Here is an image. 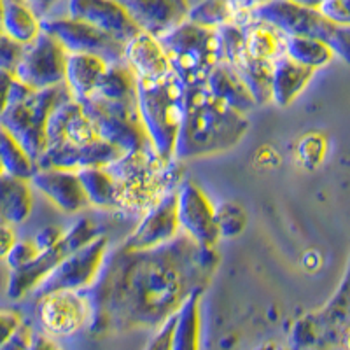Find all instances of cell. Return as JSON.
I'll return each mask as SVG.
<instances>
[{
    "mask_svg": "<svg viewBox=\"0 0 350 350\" xmlns=\"http://www.w3.org/2000/svg\"><path fill=\"white\" fill-rule=\"evenodd\" d=\"M217 261L214 247H202L186 233L146 251L121 243L107 252L88 298L128 319L161 324L203 289Z\"/></svg>",
    "mask_w": 350,
    "mask_h": 350,
    "instance_id": "obj_1",
    "label": "cell"
},
{
    "mask_svg": "<svg viewBox=\"0 0 350 350\" xmlns=\"http://www.w3.org/2000/svg\"><path fill=\"white\" fill-rule=\"evenodd\" d=\"M249 130L247 116L215 98L207 86L187 88L175 159L180 163L237 148Z\"/></svg>",
    "mask_w": 350,
    "mask_h": 350,
    "instance_id": "obj_2",
    "label": "cell"
},
{
    "mask_svg": "<svg viewBox=\"0 0 350 350\" xmlns=\"http://www.w3.org/2000/svg\"><path fill=\"white\" fill-rule=\"evenodd\" d=\"M118 184V212L140 219L167 193L183 183V167L177 159H165L152 146L124 152L107 167Z\"/></svg>",
    "mask_w": 350,
    "mask_h": 350,
    "instance_id": "obj_3",
    "label": "cell"
},
{
    "mask_svg": "<svg viewBox=\"0 0 350 350\" xmlns=\"http://www.w3.org/2000/svg\"><path fill=\"white\" fill-rule=\"evenodd\" d=\"M187 88L174 70L156 79H137V105L152 148L175 159V144L186 112Z\"/></svg>",
    "mask_w": 350,
    "mask_h": 350,
    "instance_id": "obj_4",
    "label": "cell"
},
{
    "mask_svg": "<svg viewBox=\"0 0 350 350\" xmlns=\"http://www.w3.org/2000/svg\"><path fill=\"white\" fill-rule=\"evenodd\" d=\"M68 98L74 96L65 83L46 90H32L16 79L12 84L9 107L0 118V126L8 130L37 163L48 148L46 124L49 114Z\"/></svg>",
    "mask_w": 350,
    "mask_h": 350,
    "instance_id": "obj_5",
    "label": "cell"
},
{
    "mask_svg": "<svg viewBox=\"0 0 350 350\" xmlns=\"http://www.w3.org/2000/svg\"><path fill=\"white\" fill-rule=\"evenodd\" d=\"M172 70L186 88L205 86L211 72L221 62L215 28L186 20L159 37Z\"/></svg>",
    "mask_w": 350,
    "mask_h": 350,
    "instance_id": "obj_6",
    "label": "cell"
},
{
    "mask_svg": "<svg viewBox=\"0 0 350 350\" xmlns=\"http://www.w3.org/2000/svg\"><path fill=\"white\" fill-rule=\"evenodd\" d=\"M242 14L251 20L271 25L284 36L321 39L329 46L334 56H340L350 65V28L333 25L321 14L319 9L305 8L291 0H270L267 4L252 9L251 12Z\"/></svg>",
    "mask_w": 350,
    "mask_h": 350,
    "instance_id": "obj_7",
    "label": "cell"
},
{
    "mask_svg": "<svg viewBox=\"0 0 350 350\" xmlns=\"http://www.w3.org/2000/svg\"><path fill=\"white\" fill-rule=\"evenodd\" d=\"M77 102H81L84 112L95 126L96 135L114 148L123 152H133L152 146L137 104L111 102L96 95Z\"/></svg>",
    "mask_w": 350,
    "mask_h": 350,
    "instance_id": "obj_8",
    "label": "cell"
},
{
    "mask_svg": "<svg viewBox=\"0 0 350 350\" xmlns=\"http://www.w3.org/2000/svg\"><path fill=\"white\" fill-rule=\"evenodd\" d=\"M98 228L92 219H79L74 226L68 228L64 233L62 240L55 247L48 251L39 252L33 261H30L25 267L18 270H9L8 286H5V295L9 299H21L27 295H32L53 270H55L67 256L76 252L83 245L92 242L95 237H98Z\"/></svg>",
    "mask_w": 350,
    "mask_h": 350,
    "instance_id": "obj_9",
    "label": "cell"
},
{
    "mask_svg": "<svg viewBox=\"0 0 350 350\" xmlns=\"http://www.w3.org/2000/svg\"><path fill=\"white\" fill-rule=\"evenodd\" d=\"M109 252V239L100 233L70 256L39 284L32 295L37 298L53 291H88L98 279Z\"/></svg>",
    "mask_w": 350,
    "mask_h": 350,
    "instance_id": "obj_10",
    "label": "cell"
},
{
    "mask_svg": "<svg viewBox=\"0 0 350 350\" xmlns=\"http://www.w3.org/2000/svg\"><path fill=\"white\" fill-rule=\"evenodd\" d=\"M42 32L55 37L67 53H88L104 58L107 64L124 60L126 44L114 39L100 28L70 16H48L40 20Z\"/></svg>",
    "mask_w": 350,
    "mask_h": 350,
    "instance_id": "obj_11",
    "label": "cell"
},
{
    "mask_svg": "<svg viewBox=\"0 0 350 350\" xmlns=\"http://www.w3.org/2000/svg\"><path fill=\"white\" fill-rule=\"evenodd\" d=\"M219 39L221 62L235 68L247 90L254 96L256 104L267 105L271 102V65L252 58L243 42V28L235 21L215 28Z\"/></svg>",
    "mask_w": 350,
    "mask_h": 350,
    "instance_id": "obj_12",
    "label": "cell"
},
{
    "mask_svg": "<svg viewBox=\"0 0 350 350\" xmlns=\"http://www.w3.org/2000/svg\"><path fill=\"white\" fill-rule=\"evenodd\" d=\"M68 53L53 36L40 32L36 40L23 46L14 76L32 90H46L65 83Z\"/></svg>",
    "mask_w": 350,
    "mask_h": 350,
    "instance_id": "obj_13",
    "label": "cell"
},
{
    "mask_svg": "<svg viewBox=\"0 0 350 350\" xmlns=\"http://www.w3.org/2000/svg\"><path fill=\"white\" fill-rule=\"evenodd\" d=\"M37 321L53 338H67L83 329L92 315V301L84 291H53L37 298Z\"/></svg>",
    "mask_w": 350,
    "mask_h": 350,
    "instance_id": "obj_14",
    "label": "cell"
},
{
    "mask_svg": "<svg viewBox=\"0 0 350 350\" xmlns=\"http://www.w3.org/2000/svg\"><path fill=\"white\" fill-rule=\"evenodd\" d=\"M177 214L183 233L202 247L217 245L221 233L214 203L193 180H183L177 187Z\"/></svg>",
    "mask_w": 350,
    "mask_h": 350,
    "instance_id": "obj_15",
    "label": "cell"
},
{
    "mask_svg": "<svg viewBox=\"0 0 350 350\" xmlns=\"http://www.w3.org/2000/svg\"><path fill=\"white\" fill-rule=\"evenodd\" d=\"M180 233L183 230L177 214V189H174L139 219L123 245L131 251H146L172 242Z\"/></svg>",
    "mask_w": 350,
    "mask_h": 350,
    "instance_id": "obj_16",
    "label": "cell"
},
{
    "mask_svg": "<svg viewBox=\"0 0 350 350\" xmlns=\"http://www.w3.org/2000/svg\"><path fill=\"white\" fill-rule=\"evenodd\" d=\"M67 16L86 21L124 44L142 32L120 0H67Z\"/></svg>",
    "mask_w": 350,
    "mask_h": 350,
    "instance_id": "obj_17",
    "label": "cell"
},
{
    "mask_svg": "<svg viewBox=\"0 0 350 350\" xmlns=\"http://www.w3.org/2000/svg\"><path fill=\"white\" fill-rule=\"evenodd\" d=\"M124 152L105 140L74 146V144H55L48 146L44 154L37 159V168H60V170L79 172L84 168L109 167Z\"/></svg>",
    "mask_w": 350,
    "mask_h": 350,
    "instance_id": "obj_18",
    "label": "cell"
},
{
    "mask_svg": "<svg viewBox=\"0 0 350 350\" xmlns=\"http://www.w3.org/2000/svg\"><path fill=\"white\" fill-rule=\"evenodd\" d=\"M30 184L64 214H77L90 207L79 174L60 168H37Z\"/></svg>",
    "mask_w": 350,
    "mask_h": 350,
    "instance_id": "obj_19",
    "label": "cell"
},
{
    "mask_svg": "<svg viewBox=\"0 0 350 350\" xmlns=\"http://www.w3.org/2000/svg\"><path fill=\"white\" fill-rule=\"evenodd\" d=\"M131 20L146 33L159 39L187 20L189 0H120Z\"/></svg>",
    "mask_w": 350,
    "mask_h": 350,
    "instance_id": "obj_20",
    "label": "cell"
},
{
    "mask_svg": "<svg viewBox=\"0 0 350 350\" xmlns=\"http://www.w3.org/2000/svg\"><path fill=\"white\" fill-rule=\"evenodd\" d=\"M46 137H48V146L55 144L83 146L100 139L83 105L76 98L65 100L53 109L46 124Z\"/></svg>",
    "mask_w": 350,
    "mask_h": 350,
    "instance_id": "obj_21",
    "label": "cell"
},
{
    "mask_svg": "<svg viewBox=\"0 0 350 350\" xmlns=\"http://www.w3.org/2000/svg\"><path fill=\"white\" fill-rule=\"evenodd\" d=\"M124 62L137 79H156L172 72V65L159 39L146 32H140L126 42Z\"/></svg>",
    "mask_w": 350,
    "mask_h": 350,
    "instance_id": "obj_22",
    "label": "cell"
},
{
    "mask_svg": "<svg viewBox=\"0 0 350 350\" xmlns=\"http://www.w3.org/2000/svg\"><path fill=\"white\" fill-rule=\"evenodd\" d=\"M233 21L243 28V42L252 58L273 65L286 55V36L280 30L262 21L251 20L245 14H239Z\"/></svg>",
    "mask_w": 350,
    "mask_h": 350,
    "instance_id": "obj_23",
    "label": "cell"
},
{
    "mask_svg": "<svg viewBox=\"0 0 350 350\" xmlns=\"http://www.w3.org/2000/svg\"><path fill=\"white\" fill-rule=\"evenodd\" d=\"M314 72L286 55L279 58L271 65V104L277 107H289L308 86Z\"/></svg>",
    "mask_w": 350,
    "mask_h": 350,
    "instance_id": "obj_24",
    "label": "cell"
},
{
    "mask_svg": "<svg viewBox=\"0 0 350 350\" xmlns=\"http://www.w3.org/2000/svg\"><path fill=\"white\" fill-rule=\"evenodd\" d=\"M205 86H207V90L215 98H219L221 102L230 105L231 109L242 112V114H247L249 111L258 107L254 96L247 90V86L240 79L235 68L228 65L226 62H219L215 65L214 70L208 76L207 83H205Z\"/></svg>",
    "mask_w": 350,
    "mask_h": 350,
    "instance_id": "obj_25",
    "label": "cell"
},
{
    "mask_svg": "<svg viewBox=\"0 0 350 350\" xmlns=\"http://www.w3.org/2000/svg\"><path fill=\"white\" fill-rule=\"evenodd\" d=\"M33 211V187L30 180L0 174V221L11 226L27 223Z\"/></svg>",
    "mask_w": 350,
    "mask_h": 350,
    "instance_id": "obj_26",
    "label": "cell"
},
{
    "mask_svg": "<svg viewBox=\"0 0 350 350\" xmlns=\"http://www.w3.org/2000/svg\"><path fill=\"white\" fill-rule=\"evenodd\" d=\"M107 62L88 53H68L65 67V84L76 100H84L95 93L100 77L104 76Z\"/></svg>",
    "mask_w": 350,
    "mask_h": 350,
    "instance_id": "obj_27",
    "label": "cell"
},
{
    "mask_svg": "<svg viewBox=\"0 0 350 350\" xmlns=\"http://www.w3.org/2000/svg\"><path fill=\"white\" fill-rule=\"evenodd\" d=\"M0 30L8 37H11L14 42L27 46L39 37L42 27H40V18L25 4L23 0H8L4 2Z\"/></svg>",
    "mask_w": 350,
    "mask_h": 350,
    "instance_id": "obj_28",
    "label": "cell"
},
{
    "mask_svg": "<svg viewBox=\"0 0 350 350\" xmlns=\"http://www.w3.org/2000/svg\"><path fill=\"white\" fill-rule=\"evenodd\" d=\"M93 95L111 102L137 104V76L124 60L109 64Z\"/></svg>",
    "mask_w": 350,
    "mask_h": 350,
    "instance_id": "obj_29",
    "label": "cell"
},
{
    "mask_svg": "<svg viewBox=\"0 0 350 350\" xmlns=\"http://www.w3.org/2000/svg\"><path fill=\"white\" fill-rule=\"evenodd\" d=\"M77 174H79L90 207L118 212L120 191H118V184H116V179L107 170V167L84 168Z\"/></svg>",
    "mask_w": 350,
    "mask_h": 350,
    "instance_id": "obj_30",
    "label": "cell"
},
{
    "mask_svg": "<svg viewBox=\"0 0 350 350\" xmlns=\"http://www.w3.org/2000/svg\"><path fill=\"white\" fill-rule=\"evenodd\" d=\"M200 296L202 291L193 293L177 312L172 350H200Z\"/></svg>",
    "mask_w": 350,
    "mask_h": 350,
    "instance_id": "obj_31",
    "label": "cell"
},
{
    "mask_svg": "<svg viewBox=\"0 0 350 350\" xmlns=\"http://www.w3.org/2000/svg\"><path fill=\"white\" fill-rule=\"evenodd\" d=\"M0 168L2 174L30 180L37 172V163L20 142L0 126Z\"/></svg>",
    "mask_w": 350,
    "mask_h": 350,
    "instance_id": "obj_32",
    "label": "cell"
},
{
    "mask_svg": "<svg viewBox=\"0 0 350 350\" xmlns=\"http://www.w3.org/2000/svg\"><path fill=\"white\" fill-rule=\"evenodd\" d=\"M286 56L306 68L317 70L334 58V53L326 42L314 37L286 36Z\"/></svg>",
    "mask_w": 350,
    "mask_h": 350,
    "instance_id": "obj_33",
    "label": "cell"
},
{
    "mask_svg": "<svg viewBox=\"0 0 350 350\" xmlns=\"http://www.w3.org/2000/svg\"><path fill=\"white\" fill-rule=\"evenodd\" d=\"M187 20L208 28H219L233 21V9L230 0H203L191 8Z\"/></svg>",
    "mask_w": 350,
    "mask_h": 350,
    "instance_id": "obj_34",
    "label": "cell"
},
{
    "mask_svg": "<svg viewBox=\"0 0 350 350\" xmlns=\"http://www.w3.org/2000/svg\"><path fill=\"white\" fill-rule=\"evenodd\" d=\"M215 217H217V226L221 237H233L240 235L247 224V215L243 208L237 203L226 202L221 207H215Z\"/></svg>",
    "mask_w": 350,
    "mask_h": 350,
    "instance_id": "obj_35",
    "label": "cell"
},
{
    "mask_svg": "<svg viewBox=\"0 0 350 350\" xmlns=\"http://www.w3.org/2000/svg\"><path fill=\"white\" fill-rule=\"evenodd\" d=\"M39 252L40 251L37 249L32 240H16V243L12 245V249L5 256L4 261L9 270H18V268L25 267L30 261H33L39 256Z\"/></svg>",
    "mask_w": 350,
    "mask_h": 350,
    "instance_id": "obj_36",
    "label": "cell"
},
{
    "mask_svg": "<svg viewBox=\"0 0 350 350\" xmlns=\"http://www.w3.org/2000/svg\"><path fill=\"white\" fill-rule=\"evenodd\" d=\"M319 11L333 25L350 28V0H324Z\"/></svg>",
    "mask_w": 350,
    "mask_h": 350,
    "instance_id": "obj_37",
    "label": "cell"
},
{
    "mask_svg": "<svg viewBox=\"0 0 350 350\" xmlns=\"http://www.w3.org/2000/svg\"><path fill=\"white\" fill-rule=\"evenodd\" d=\"M175 323H177V312L165 319L163 323L159 324L158 331L152 334V338L146 345L144 350H172V338H174Z\"/></svg>",
    "mask_w": 350,
    "mask_h": 350,
    "instance_id": "obj_38",
    "label": "cell"
},
{
    "mask_svg": "<svg viewBox=\"0 0 350 350\" xmlns=\"http://www.w3.org/2000/svg\"><path fill=\"white\" fill-rule=\"evenodd\" d=\"M21 53H23V46L14 42L11 37H8L0 30V68H8V70L14 72Z\"/></svg>",
    "mask_w": 350,
    "mask_h": 350,
    "instance_id": "obj_39",
    "label": "cell"
},
{
    "mask_svg": "<svg viewBox=\"0 0 350 350\" xmlns=\"http://www.w3.org/2000/svg\"><path fill=\"white\" fill-rule=\"evenodd\" d=\"M23 326V319L14 310H0V347Z\"/></svg>",
    "mask_w": 350,
    "mask_h": 350,
    "instance_id": "obj_40",
    "label": "cell"
},
{
    "mask_svg": "<svg viewBox=\"0 0 350 350\" xmlns=\"http://www.w3.org/2000/svg\"><path fill=\"white\" fill-rule=\"evenodd\" d=\"M65 231L58 226H46L36 233V237L32 239V242L36 243V247L40 252L48 251L51 247H55L56 243L60 242L62 237H64Z\"/></svg>",
    "mask_w": 350,
    "mask_h": 350,
    "instance_id": "obj_41",
    "label": "cell"
},
{
    "mask_svg": "<svg viewBox=\"0 0 350 350\" xmlns=\"http://www.w3.org/2000/svg\"><path fill=\"white\" fill-rule=\"evenodd\" d=\"M16 81L14 72L8 68H0V118L4 116L5 109L9 107V100H11L12 84Z\"/></svg>",
    "mask_w": 350,
    "mask_h": 350,
    "instance_id": "obj_42",
    "label": "cell"
},
{
    "mask_svg": "<svg viewBox=\"0 0 350 350\" xmlns=\"http://www.w3.org/2000/svg\"><path fill=\"white\" fill-rule=\"evenodd\" d=\"M27 350H64L56 338L49 336L48 333H44L42 329L40 331H33L30 334V342H28V349Z\"/></svg>",
    "mask_w": 350,
    "mask_h": 350,
    "instance_id": "obj_43",
    "label": "cell"
},
{
    "mask_svg": "<svg viewBox=\"0 0 350 350\" xmlns=\"http://www.w3.org/2000/svg\"><path fill=\"white\" fill-rule=\"evenodd\" d=\"M16 240V228L0 221V261H4Z\"/></svg>",
    "mask_w": 350,
    "mask_h": 350,
    "instance_id": "obj_44",
    "label": "cell"
},
{
    "mask_svg": "<svg viewBox=\"0 0 350 350\" xmlns=\"http://www.w3.org/2000/svg\"><path fill=\"white\" fill-rule=\"evenodd\" d=\"M30 334H32V329L27 324H23L4 345L0 347V350H27L28 342H30Z\"/></svg>",
    "mask_w": 350,
    "mask_h": 350,
    "instance_id": "obj_45",
    "label": "cell"
},
{
    "mask_svg": "<svg viewBox=\"0 0 350 350\" xmlns=\"http://www.w3.org/2000/svg\"><path fill=\"white\" fill-rule=\"evenodd\" d=\"M23 2L36 12L40 20H44V18L51 16L55 8L60 4L62 0H23Z\"/></svg>",
    "mask_w": 350,
    "mask_h": 350,
    "instance_id": "obj_46",
    "label": "cell"
},
{
    "mask_svg": "<svg viewBox=\"0 0 350 350\" xmlns=\"http://www.w3.org/2000/svg\"><path fill=\"white\" fill-rule=\"evenodd\" d=\"M270 0H230L231 9H233V18L242 12H251L252 9L259 8V5L267 4Z\"/></svg>",
    "mask_w": 350,
    "mask_h": 350,
    "instance_id": "obj_47",
    "label": "cell"
},
{
    "mask_svg": "<svg viewBox=\"0 0 350 350\" xmlns=\"http://www.w3.org/2000/svg\"><path fill=\"white\" fill-rule=\"evenodd\" d=\"M251 350H287V347H284L279 342H262L259 345L252 347Z\"/></svg>",
    "mask_w": 350,
    "mask_h": 350,
    "instance_id": "obj_48",
    "label": "cell"
},
{
    "mask_svg": "<svg viewBox=\"0 0 350 350\" xmlns=\"http://www.w3.org/2000/svg\"><path fill=\"white\" fill-rule=\"evenodd\" d=\"M291 2H296L299 5H305V8H312V9H319L323 5L324 0H291Z\"/></svg>",
    "mask_w": 350,
    "mask_h": 350,
    "instance_id": "obj_49",
    "label": "cell"
},
{
    "mask_svg": "<svg viewBox=\"0 0 350 350\" xmlns=\"http://www.w3.org/2000/svg\"><path fill=\"white\" fill-rule=\"evenodd\" d=\"M343 350H350V329L347 331L345 336H343V343H342Z\"/></svg>",
    "mask_w": 350,
    "mask_h": 350,
    "instance_id": "obj_50",
    "label": "cell"
},
{
    "mask_svg": "<svg viewBox=\"0 0 350 350\" xmlns=\"http://www.w3.org/2000/svg\"><path fill=\"white\" fill-rule=\"evenodd\" d=\"M2 14H4V0H0V25H2Z\"/></svg>",
    "mask_w": 350,
    "mask_h": 350,
    "instance_id": "obj_51",
    "label": "cell"
},
{
    "mask_svg": "<svg viewBox=\"0 0 350 350\" xmlns=\"http://www.w3.org/2000/svg\"><path fill=\"white\" fill-rule=\"evenodd\" d=\"M0 174H2V168H0Z\"/></svg>",
    "mask_w": 350,
    "mask_h": 350,
    "instance_id": "obj_52",
    "label": "cell"
},
{
    "mask_svg": "<svg viewBox=\"0 0 350 350\" xmlns=\"http://www.w3.org/2000/svg\"><path fill=\"white\" fill-rule=\"evenodd\" d=\"M4 2H8V0H4Z\"/></svg>",
    "mask_w": 350,
    "mask_h": 350,
    "instance_id": "obj_53",
    "label": "cell"
}]
</instances>
